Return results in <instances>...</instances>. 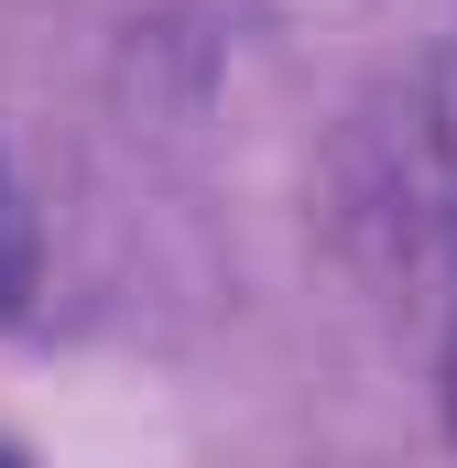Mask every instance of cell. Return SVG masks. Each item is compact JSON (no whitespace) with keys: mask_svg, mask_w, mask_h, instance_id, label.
Segmentation results:
<instances>
[{"mask_svg":"<svg viewBox=\"0 0 457 468\" xmlns=\"http://www.w3.org/2000/svg\"><path fill=\"white\" fill-rule=\"evenodd\" d=\"M447 392H457V349H447Z\"/></svg>","mask_w":457,"mask_h":468,"instance_id":"cell-1","label":"cell"}]
</instances>
